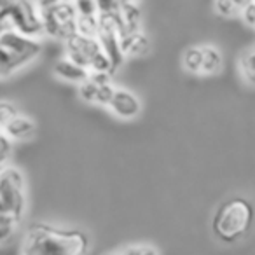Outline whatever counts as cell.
Masks as SVG:
<instances>
[{"mask_svg": "<svg viewBox=\"0 0 255 255\" xmlns=\"http://www.w3.org/2000/svg\"><path fill=\"white\" fill-rule=\"evenodd\" d=\"M89 248V238L77 227H61L35 222L26 229L21 254L26 255H82Z\"/></svg>", "mask_w": 255, "mask_h": 255, "instance_id": "cell-1", "label": "cell"}, {"mask_svg": "<svg viewBox=\"0 0 255 255\" xmlns=\"http://www.w3.org/2000/svg\"><path fill=\"white\" fill-rule=\"evenodd\" d=\"M254 206L245 198H231L217 208L212 219V231L222 243L233 245L250 231L254 222Z\"/></svg>", "mask_w": 255, "mask_h": 255, "instance_id": "cell-2", "label": "cell"}, {"mask_svg": "<svg viewBox=\"0 0 255 255\" xmlns=\"http://www.w3.org/2000/svg\"><path fill=\"white\" fill-rule=\"evenodd\" d=\"M40 42L35 37H28L16 30H5L0 33V75H7L26 67L40 54Z\"/></svg>", "mask_w": 255, "mask_h": 255, "instance_id": "cell-3", "label": "cell"}, {"mask_svg": "<svg viewBox=\"0 0 255 255\" xmlns=\"http://www.w3.org/2000/svg\"><path fill=\"white\" fill-rule=\"evenodd\" d=\"M16 30L28 37L44 33L40 7L33 0H14L7 7L0 9V33Z\"/></svg>", "mask_w": 255, "mask_h": 255, "instance_id": "cell-4", "label": "cell"}, {"mask_svg": "<svg viewBox=\"0 0 255 255\" xmlns=\"http://www.w3.org/2000/svg\"><path fill=\"white\" fill-rule=\"evenodd\" d=\"M40 16H42L44 33L53 39L67 40L77 32V12L72 0L40 9Z\"/></svg>", "mask_w": 255, "mask_h": 255, "instance_id": "cell-5", "label": "cell"}, {"mask_svg": "<svg viewBox=\"0 0 255 255\" xmlns=\"http://www.w3.org/2000/svg\"><path fill=\"white\" fill-rule=\"evenodd\" d=\"M0 203L5 212L23 217L25 212V177L16 168L0 166Z\"/></svg>", "mask_w": 255, "mask_h": 255, "instance_id": "cell-6", "label": "cell"}, {"mask_svg": "<svg viewBox=\"0 0 255 255\" xmlns=\"http://www.w3.org/2000/svg\"><path fill=\"white\" fill-rule=\"evenodd\" d=\"M65 51H67V58L91 70L96 58L103 53V47L96 35H82V33L75 32L74 35L65 40Z\"/></svg>", "mask_w": 255, "mask_h": 255, "instance_id": "cell-7", "label": "cell"}, {"mask_svg": "<svg viewBox=\"0 0 255 255\" xmlns=\"http://www.w3.org/2000/svg\"><path fill=\"white\" fill-rule=\"evenodd\" d=\"M109 109L112 110L114 116L119 119H135L140 112H142V103L128 89H116L114 96L109 103Z\"/></svg>", "mask_w": 255, "mask_h": 255, "instance_id": "cell-8", "label": "cell"}, {"mask_svg": "<svg viewBox=\"0 0 255 255\" xmlns=\"http://www.w3.org/2000/svg\"><path fill=\"white\" fill-rule=\"evenodd\" d=\"M2 131H4L5 136L12 140V142H26V140L33 138L37 131V126L30 117H25L21 114L14 116L11 121L4 124V126L0 128Z\"/></svg>", "mask_w": 255, "mask_h": 255, "instance_id": "cell-9", "label": "cell"}, {"mask_svg": "<svg viewBox=\"0 0 255 255\" xmlns=\"http://www.w3.org/2000/svg\"><path fill=\"white\" fill-rule=\"evenodd\" d=\"M119 46L123 51L124 58H136L143 56L149 53L150 42L147 35L142 30H135V32H124L119 35Z\"/></svg>", "mask_w": 255, "mask_h": 255, "instance_id": "cell-10", "label": "cell"}, {"mask_svg": "<svg viewBox=\"0 0 255 255\" xmlns=\"http://www.w3.org/2000/svg\"><path fill=\"white\" fill-rule=\"evenodd\" d=\"M117 21H119V35L124 32H135L142 28V11L135 4H121L117 12Z\"/></svg>", "mask_w": 255, "mask_h": 255, "instance_id": "cell-11", "label": "cell"}, {"mask_svg": "<svg viewBox=\"0 0 255 255\" xmlns=\"http://www.w3.org/2000/svg\"><path fill=\"white\" fill-rule=\"evenodd\" d=\"M54 74L60 79H63V81L79 84L84 79H88L89 70L81 67L79 63H75V61H72L70 58H63V60L56 61V65H54Z\"/></svg>", "mask_w": 255, "mask_h": 255, "instance_id": "cell-12", "label": "cell"}, {"mask_svg": "<svg viewBox=\"0 0 255 255\" xmlns=\"http://www.w3.org/2000/svg\"><path fill=\"white\" fill-rule=\"evenodd\" d=\"M222 53L215 46H203V65L201 75H215L222 68Z\"/></svg>", "mask_w": 255, "mask_h": 255, "instance_id": "cell-13", "label": "cell"}, {"mask_svg": "<svg viewBox=\"0 0 255 255\" xmlns=\"http://www.w3.org/2000/svg\"><path fill=\"white\" fill-rule=\"evenodd\" d=\"M182 65L189 74H199L203 65V47L191 46L185 49L184 56H182Z\"/></svg>", "mask_w": 255, "mask_h": 255, "instance_id": "cell-14", "label": "cell"}, {"mask_svg": "<svg viewBox=\"0 0 255 255\" xmlns=\"http://www.w3.org/2000/svg\"><path fill=\"white\" fill-rule=\"evenodd\" d=\"M240 70L243 75L245 82L250 86H255V49L248 51L241 56L240 60Z\"/></svg>", "mask_w": 255, "mask_h": 255, "instance_id": "cell-15", "label": "cell"}, {"mask_svg": "<svg viewBox=\"0 0 255 255\" xmlns=\"http://www.w3.org/2000/svg\"><path fill=\"white\" fill-rule=\"evenodd\" d=\"M19 217L12 215L9 212H0V241L7 240L14 233L16 226L19 224Z\"/></svg>", "mask_w": 255, "mask_h": 255, "instance_id": "cell-16", "label": "cell"}, {"mask_svg": "<svg viewBox=\"0 0 255 255\" xmlns=\"http://www.w3.org/2000/svg\"><path fill=\"white\" fill-rule=\"evenodd\" d=\"M117 254H128V255H150V254H161V250L154 245H128L119 250Z\"/></svg>", "mask_w": 255, "mask_h": 255, "instance_id": "cell-17", "label": "cell"}, {"mask_svg": "<svg viewBox=\"0 0 255 255\" xmlns=\"http://www.w3.org/2000/svg\"><path fill=\"white\" fill-rule=\"evenodd\" d=\"M215 11L224 18H234L240 14L241 9L238 7L234 0H215Z\"/></svg>", "mask_w": 255, "mask_h": 255, "instance_id": "cell-18", "label": "cell"}, {"mask_svg": "<svg viewBox=\"0 0 255 255\" xmlns=\"http://www.w3.org/2000/svg\"><path fill=\"white\" fill-rule=\"evenodd\" d=\"M114 91H116V88H114L110 82H102V84L98 86V91H96L95 103L103 105V107H109L110 100H112V96H114Z\"/></svg>", "mask_w": 255, "mask_h": 255, "instance_id": "cell-19", "label": "cell"}, {"mask_svg": "<svg viewBox=\"0 0 255 255\" xmlns=\"http://www.w3.org/2000/svg\"><path fill=\"white\" fill-rule=\"evenodd\" d=\"M18 109L11 102H0V128L4 126L7 121H11L14 116H18Z\"/></svg>", "mask_w": 255, "mask_h": 255, "instance_id": "cell-20", "label": "cell"}, {"mask_svg": "<svg viewBox=\"0 0 255 255\" xmlns=\"http://www.w3.org/2000/svg\"><path fill=\"white\" fill-rule=\"evenodd\" d=\"M4 133V131H2ZM11 149H12V140L9 138V136L2 135V138H0V166L5 163V159L9 157V154H11Z\"/></svg>", "mask_w": 255, "mask_h": 255, "instance_id": "cell-21", "label": "cell"}, {"mask_svg": "<svg viewBox=\"0 0 255 255\" xmlns=\"http://www.w3.org/2000/svg\"><path fill=\"white\" fill-rule=\"evenodd\" d=\"M241 18L245 19V23L250 26H255V0L254 2H250L248 5H245L243 9H241Z\"/></svg>", "mask_w": 255, "mask_h": 255, "instance_id": "cell-22", "label": "cell"}, {"mask_svg": "<svg viewBox=\"0 0 255 255\" xmlns=\"http://www.w3.org/2000/svg\"><path fill=\"white\" fill-rule=\"evenodd\" d=\"M96 4H98L100 12H112L119 9L117 0H96Z\"/></svg>", "mask_w": 255, "mask_h": 255, "instance_id": "cell-23", "label": "cell"}, {"mask_svg": "<svg viewBox=\"0 0 255 255\" xmlns=\"http://www.w3.org/2000/svg\"><path fill=\"white\" fill-rule=\"evenodd\" d=\"M60 2H65V0H37V5H39L40 9H46L54 4H60Z\"/></svg>", "mask_w": 255, "mask_h": 255, "instance_id": "cell-24", "label": "cell"}, {"mask_svg": "<svg viewBox=\"0 0 255 255\" xmlns=\"http://www.w3.org/2000/svg\"><path fill=\"white\" fill-rule=\"evenodd\" d=\"M234 2H236V5H238V7H240V9H243L245 5H248V4H250V2H254V0H234Z\"/></svg>", "mask_w": 255, "mask_h": 255, "instance_id": "cell-25", "label": "cell"}, {"mask_svg": "<svg viewBox=\"0 0 255 255\" xmlns=\"http://www.w3.org/2000/svg\"><path fill=\"white\" fill-rule=\"evenodd\" d=\"M12 2H14V0H0V9H2V7H7V5L12 4Z\"/></svg>", "mask_w": 255, "mask_h": 255, "instance_id": "cell-26", "label": "cell"}, {"mask_svg": "<svg viewBox=\"0 0 255 255\" xmlns=\"http://www.w3.org/2000/svg\"><path fill=\"white\" fill-rule=\"evenodd\" d=\"M135 2H138V0H117V4H135Z\"/></svg>", "mask_w": 255, "mask_h": 255, "instance_id": "cell-27", "label": "cell"}, {"mask_svg": "<svg viewBox=\"0 0 255 255\" xmlns=\"http://www.w3.org/2000/svg\"><path fill=\"white\" fill-rule=\"evenodd\" d=\"M2 135H4V133H2V129H0V138H2Z\"/></svg>", "mask_w": 255, "mask_h": 255, "instance_id": "cell-28", "label": "cell"}]
</instances>
